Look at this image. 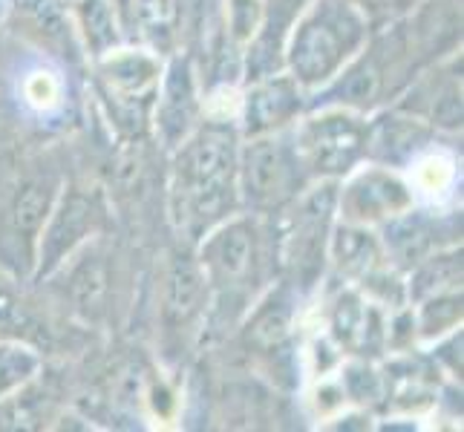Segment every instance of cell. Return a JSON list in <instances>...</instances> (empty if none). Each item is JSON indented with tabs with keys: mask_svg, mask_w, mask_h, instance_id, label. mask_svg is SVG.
Masks as SVG:
<instances>
[{
	"mask_svg": "<svg viewBox=\"0 0 464 432\" xmlns=\"http://www.w3.org/2000/svg\"><path fill=\"white\" fill-rule=\"evenodd\" d=\"M381 248L387 254L390 265L395 268H415L430 254L444 251L461 239V216H436L430 211H415L390 219L381 226Z\"/></svg>",
	"mask_w": 464,
	"mask_h": 432,
	"instance_id": "11",
	"label": "cell"
},
{
	"mask_svg": "<svg viewBox=\"0 0 464 432\" xmlns=\"http://www.w3.org/2000/svg\"><path fill=\"white\" fill-rule=\"evenodd\" d=\"M239 127L199 121L173 150L170 219L188 243L231 219L239 207Z\"/></svg>",
	"mask_w": 464,
	"mask_h": 432,
	"instance_id": "1",
	"label": "cell"
},
{
	"mask_svg": "<svg viewBox=\"0 0 464 432\" xmlns=\"http://www.w3.org/2000/svg\"><path fill=\"white\" fill-rule=\"evenodd\" d=\"M257 214H234L199 239L197 260L208 283V306L222 320L243 317L277 265V248H268Z\"/></svg>",
	"mask_w": 464,
	"mask_h": 432,
	"instance_id": "3",
	"label": "cell"
},
{
	"mask_svg": "<svg viewBox=\"0 0 464 432\" xmlns=\"http://www.w3.org/2000/svg\"><path fill=\"white\" fill-rule=\"evenodd\" d=\"M292 306H295V288L283 280L277 292H271L266 300H257L246 312L248 314V323H246L248 343L257 349L280 346L285 338H289V329H292Z\"/></svg>",
	"mask_w": 464,
	"mask_h": 432,
	"instance_id": "19",
	"label": "cell"
},
{
	"mask_svg": "<svg viewBox=\"0 0 464 432\" xmlns=\"http://www.w3.org/2000/svg\"><path fill=\"white\" fill-rule=\"evenodd\" d=\"M199 124V95L197 78L188 58L176 55L162 70V82L153 101V127L165 150H176L188 133Z\"/></svg>",
	"mask_w": 464,
	"mask_h": 432,
	"instance_id": "12",
	"label": "cell"
},
{
	"mask_svg": "<svg viewBox=\"0 0 464 432\" xmlns=\"http://www.w3.org/2000/svg\"><path fill=\"white\" fill-rule=\"evenodd\" d=\"M63 190L55 168H26L0 194V265L14 277L35 271V251L44 222Z\"/></svg>",
	"mask_w": 464,
	"mask_h": 432,
	"instance_id": "5",
	"label": "cell"
},
{
	"mask_svg": "<svg viewBox=\"0 0 464 432\" xmlns=\"http://www.w3.org/2000/svg\"><path fill=\"white\" fill-rule=\"evenodd\" d=\"M104 207L99 194H87V190H61V197L53 207L50 219L44 222V231L38 236L35 251V271L32 277H50L67 263L72 254L87 245L90 239L102 231Z\"/></svg>",
	"mask_w": 464,
	"mask_h": 432,
	"instance_id": "8",
	"label": "cell"
},
{
	"mask_svg": "<svg viewBox=\"0 0 464 432\" xmlns=\"http://www.w3.org/2000/svg\"><path fill=\"white\" fill-rule=\"evenodd\" d=\"M314 113L292 127L295 144L300 150L312 182H338L366 158L370 144V121L363 113L343 107H312Z\"/></svg>",
	"mask_w": 464,
	"mask_h": 432,
	"instance_id": "7",
	"label": "cell"
},
{
	"mask_svg": "<svg viewBox=\"0 0 464 432\" xmlns=\"http://www.w3.org/2000/svg\"><path fill=\"white\" fill-rule=\"evenodd\" d=\"M75 24L92 58L121 46V26L110 0H75Z\"/></svg>",
	"mask_w": 464,
	"mask_h": 432,
	"instance_id": "20",
	"label": "cell"
},
{
	"mask_svg": "<svg viewBox=\"0 0 464 432\" xmlns=\"http://www.w3.org/2000/svg\"><path fill=\"white\" fill-rule=\"evenodd\" d=\"M410 207H415L410 182L387 165L352 170L346 173V185H338V216L349 226L381 228Z\"/></svg>",
	"mask_w": 464,
	"mask_h": 432,
	"instance_id": "9",
	"label": "cell"
},
{
	"mask_svg": "<svg viewBox=\"0 0 464 432\" xmlns=\"http://www.w3.org/2000/svg\"><path fill=\"white\" fill-rule=\"evenodd\" d=\"M401 110L430 127L456 130L461 127V75H456V70L433 72L427 82H419L410 90Z\"/></svg>",
	"mask_w": 464,
	"mask_h": 432,
	"instance_id": "17",
	"label": "cell"
},
{
	"mask_svg": "<svg viewBox=\"0 0 464 432\" xmlns=\"http://www.w3.org/2000/svg\"><path fill=\"white\" fill-rule=\"evenodd\" d=\"M38 372L41 355L35 349L14 338H0V401L24 389L26 383L35 380Z\"/></svg>",
	"mask_w": 464,
	"mask_h": 432,
	"instance_id": "22",
	"label": "cell"
},
{
	"mask_svg": "<svg viewBox=\"0 0 464 432\" xmlns=\"http://www.w3.org/2000/svg\"><path fill=\"white\" fill-rule=\"evenodd\" d=\"M153 53L156 50H124V46H116V50L95 58L104 99L139 119H145V110L156 101V90L165 70V63Z\"/></svg>",
	"mask_w": 464,
	"mask_h": 432,
	"instance_id": "10",
	"label": "cell"
},
{
	"mask_svg": "<svg viewBox=\"0 0 464 432\" xmlns=\"http://www.w3.org/2000/svg\"><path fill=\"white\" fill-rule=\"evenodd\" d=\"M208 306L202 265L190 254H173L162 285V320L168 329H190Z\"/></svg>",
	"mask_w": 464,
	"mask_h": 432,
	"instance_id": "14",
	"label": "cell"
},
{
	"mask_svg": "<svg viewBox=\"0 0 464 432\" xmlns=\"http://www.w3.org/2000/svg\"><path fill=\"white\" fill-rule=\"evenodd\" d=\"M72 263L70 271V300L78 314H84L87 320H99L107 312V300H110V265H107V254H102L99 248L82 245L72 257L67 260Z\"/></svg>",
	"mask_w": 464,
	"mask_h": 432,
	"instance_id": "18",
	"label": "cell"
},
{
	"mask_svg": "<svg viewBox=\"0 0 464 432\" xmlns=\"http://www.w3.org/2000/svg\"><path fill=\"white\" fill-rule=\"evenodd\" d=\"M14 323H21V306L12 297L9 288L0 283V329H9Z\"/></svg>",
	"mask_w": 464,
	"mask_h": 432,
	"instance_id": "25",
	"label": "cell"
},
{
	"mask_svg": "<svg viewBox=\"0 0 464 432\" xmlns=\"http://www.w3.org/2000/svg\"><path fill=\"white\" fill-rule=\"evenodd\" d=\"M419 306L421 309L412 317V326L419 329L421 338L439 341L447 331L459 329V323H461V288L430 294V297L419 300Z\"/></svg>",
	"mask_w": 464,
	"mask_h": 432,
	"instance_id": "23",
	"label": "cell"
},
{
	"mask_svg": "<svg viewBox=\"0 0 464 432\" xmlns=\"http://www.w3.org/2000/svg\"><path fill=\"white\" fill-rule=\"evenodd\" d=\"M312 176L300 158L292 127L289 130L251 136L239 144V205L248 214H280L303 190Z\"/></svg>",
	"mask_w": 464,
	"mask_h": 432,
	"instance_id": "4",
	"label": "cell"
},
{
	"mask_svg": "<svg viewBox=\"0 0 464 432\" xmlns=\"http://www.w3.org/2000/svg\"><path fill=\"white\" fill-rule=\"evenodd\" d=\"M285 211L289 219L277 239V263L295 292H309L324 274L329 257V239L338 214V182L320 179L317 187H306Z\"/></svg>",
	"mask_w": 464,
	"mask_h": 432,
	"instance_id": "6",
	"label": "cell"
},
{
	"mask_svg": "<svg viewBox=\"0 0 464 432\" xmlns=\"http://www.w3.org/2000/svg\"><path fill=\"white\" fill-rule=\"evenodd\" d=\"M412 271L407 292L412 300H424L430 294H441V292H453L461 288V248L456 245L430 254L427 260H421Z\"/></svg>",
	"mask_w": 464,
	"mask_h": 432,
	"instance_id": "21",
	"label": "cell"
},
{
	"mask_svg": "<svg viewBox=\"0 0 464 432\" xmlns=\"http://www.w3.org/2000/svg\"><path fill=\"white\" fill-rule=\"evenodd\" d=\"M303 95L306 92H303L285 72L251 82V90L243 99V116H239L243 124H239V136L251 139V136L289 130V127H295L297 119L303 116V110H306Z\"/></svg>",
	"mask_w": 464,
	"mask_h": 432,
	"instance_id": "13",
	"label": "cell"
},
{
	"mask_svg": "<svg viewBox=\"0 0 464 432\" xmlns=\"http://www.w3.org/2000/svg\"><path fill=\"white\" fill-rule=\"evenodd\" d=\"M370 41L358 0H306L289 29L283 70L303 92L324 90Z\"/></svg>",
	"mask_w": 464,
	"mask_h": 432,
	"instance_id": "2",
	"label": "cell"
},
{
	"mask_svg": "<svg viewBox=\"0 0 464 432\" xmlns=\"http://www.w3.org/2000/svg\"><path fill=\"white\" fill-rule=\"evenodd\" d=\"M26 99L29 101H35L38 107H46V104H53L58 99V82L53 75H32L29 82H26Z\"/></svg>",
	"mask_w": 464,
	"mask_h": 432,
	"instance_id": "24",
	"label": "cell"
},
{
	"mask_svg": "<svg viewBox=\"0 0 464 432\" xmlns=\"http://www.w3.org/2000/svg\"><path fill=\"white\" fill-rule=\"evenodd\" d=\"M116 9L121 35L150 50H162L176 38L182 0H110Z\"/></svg>",
	"mask_w": 464,
	"mask_h": 432,
	"instance_id": "16",
	"label": "cell"
},
{
	"mask_svg": "<svg viewBox=\"0 0 464 432\" xmlns=\"http://www.w3.org/2000/svg\"><path fill=\"white\" fill-rule=\"evenodd\" d=\"M306 0H271L260 12V24L251 35L248 50V82L283 72V50L289 29Z\"/></svg>",
	"mask_w": 464,
	"mask_h": 432,
	"instance_id": "15",
	"label": "cell"
}]
</instances>
